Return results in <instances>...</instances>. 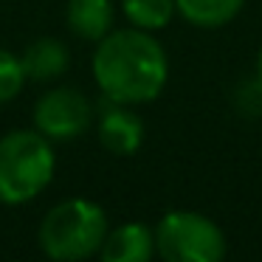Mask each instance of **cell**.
<instances>
[{"label":"cell","mask_w":262,"mask_h":262,"mask_svg":"<svg viewBox=\"0 0 262 262\" xmlns=\"http://www.w3.org/2000/svg\"><path fill=\"white\" fill-rule=\"evenodd\" d=\"M93 79L110 102L147 104L166 88L169 59L152 31L119 29L96 42Z\"/></svg>","instance_id":"6da1fadb"},{"label":"cell","mask_w":262,"mask_h":262,"mask_svg":"<svg viewBox=\"0 0 262 262\" xmlns=\"http://www.w3.org/2000/svg\"><path fill=\"white\" fill-rule=\"evenodd\" d=\"M107 231L110 226L102 206L88 198H71L48 209L37 231V243L48 259L82 262L99 254Z\"/></svg>","instance_id":"7a4b0ae2"},{"label":"cell","mask_w":262,"mask_h":262,"mask_svg":"<svg viewBox=\"0 0 262 262\" xmlns=\"http://www.w3.org/2000/svg\"><path fill=\"white\" fill-rule=\"evenodd\" d=\"M51 141L37 130H12L0 138V203L23 206L54 178Z\"/></svg>","instance_id":"3957f363"},{"label":"cell","mask_w":262,"mask_h":262,"mask_svg":"<svg viewBox=\"0 0 262 262\" xmlns=\"http://www.w3.org/2000/svg\"><path fill=\"white\" fill-rule=\"evenodd\" d=\"M155 231V254L166 262H220L226 256V234L211 217L189 209L166 211Z\"/></svg>","instance_id":"277c9868"},{"label":"cell","mask_w":262,"mask_h":262,"mask_svg":"<svg viewBox=\"0 0 262 262\" xmlns=\"http://www.w3.org/2000/svg\"><path fill=\"white\" fill-rule=\"evenodd\" d=\"M96 107L82 91L59 85L46 91L34 104V130L48 141H71L91 130Z\"/></svg>","instance_id":"5b68a950"},{"label":"cell","mask_w":262,"mask_h":262,"mask_svg":"<svg viewBox=\"0 0 262 262\" xmlns=\"http://www.w3.org/2000/svg\"><path fill=\"white\" fill-rule=\"evenodd\" d=\"M96 133L102 147L110 155H136L144 144V121L130 104H119L104 99L99 110Z\"/></svg>","instance_id":"8992f818"},{"label":"cell","mask_w":262,"mask_h":262,"mask_svg":"<svg viewBox=\"0 0 262 262\" xmlns=\"http://www.w3.org/2000/svg\"><path fill=\"white\" fill-rule=\"evenodd\" d=\"M99 256L104 262H149L155 256V231L144 223H124L107 231Z\"/></svg>","instance_id":"52a82bcc"},{"label":"cell","mask_w":262,"mask_h":262,"mask_svg":"<svg viewBox=\"0 0 262 262\" xmlns=\"http://www.w3.org/2000/svg\"><path fill=\"white\" fill-rule=\"evenodd\" d=\"M113 0H68L65 23L79 40L99 42L104 34L113 31Z\"/></svg>","instance_id":"ba28073f"},{"label":"cell","mask_w":262,"mask_h":262,"mask_svg":"<svg viewBox=\"0 0 262 262\" xmlns=\"http://www.w3.org/2000/svg\"><path fill=\"white\" fill-rule=\"evenodd\" d=\"M20 62H23L26 79L34 82H51L68 71L71 57L65 42L54 40V37H40L31 46H26V51L20 54Z\"/></svg>","instance_id":"9c48e42d"},{"label":"cell","mask_w":262,"mask_h":262,"mask_svg":"<svg viewBox=\"0 0 262 262\" xmlns=\"http://www.w3.org/2000/svg\"><path fill=\"white\" fill-rule=\"evenodd\" d=\"M245 0H175V9L189 26L220 29L243 12Z\"/></svg>","instance_id":"30bf717a"},{"label":"cell","mask_w":262,"mask_h":262,"mask_svg":"<svg viewBox=\"0 0 262 262\" xmlns=\"http://www.w3.org/2000/svg\"><path fill=\"white\" fill-rule=\"evenodd\" d=\"M121 12L130 20L133 29L161 31L178 14L175 0H121Z\"/></svg>","instance_id":"8fae6325"},{"label":"cell","mask_w":262,"mask_h":262,"mask_svg":"<svg viewBox=\"0 0 262 262\" xmlns=\"http://www.w3.org/2000/svg\"><path fill=\"white\" fill-rule=\"evenodd\" d=\"M23 85H26V71L20 57L6 51V48H0V104L17 99Z\"/></svg>","instance_id":"7c38bea8"},{"label":"cell","mask_w":262,"mask_h":262,"mask_svg":"<svg viewBox=\"0 0 262 262\" xmlns=\"http://www.w3.org/2000/svg\"><path fill=\"white\" fill-rule=\"evenodd\" d=\"M237 110L245 116H262V82L248 79L243 88H239V96H237Z\"/></svg>","instance_id":"4fadbf2b"},{"label":"cell","mask_w":262,"mask_h":262,"mask_svg":"<svg viewBox=\"0 0 262 262\" xmlns=\"http://www.w3.org/2000/svg\"><path fill=\"white\" fill-rule=\"evenodd\" d=\"M256 79L262 82V48H259V59H256Z\"/></svg>","instance_id":"5bb4252c"}]
</instances>
